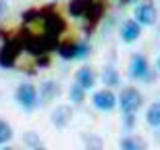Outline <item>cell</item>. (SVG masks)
I'll use <instances>...</instances> for the list:
<instances>
[{
  "label": "cell",
  "instance_id": "1",
  "mask_svg": "<svg viewBox=\"0 0 160 150\" xmlns=\"http://www.w3.org/2000/svg\"><path fill=\"white\" fill-rule=\"evenodd\" d=\"M21 50H23V42L21 40H6L2 44V48H0V65L6 67V69L15 67Z\"/></svg>",
  "mask_w": 160,
  "mask_h": 150
},
{
  "label": "cell",
  "instance_id": "2",
  "mask_svg": "<svg viewBox=\"0 0 160 150\" xmlns=\"http://www.w3.org/2000/svg\"><path fill=\"white\" fill-rule=\"evenodd\" d=\"M62 31H65V19L58 13H48V17H44V36L56 44Z\"/></svg>",
  "mask_w": 160,
  "mask_h": 150
},
{
  "label": "cell",
  "instance_id": "3",
  "mask_svg": "<svg viewBox=\"0 0 160 150\" xmlns=\"http://www.w3.org/2000/svg\"><path fill=\"white\" fill-rule=\"evenodd\" d=\"M119 102H121V108H123V113H133L135 115V111L139 106H142V94L135 90V88H125L123 92H121V96H119Z\"/></svg>",
  "mask_w": 160,
  "mask_h": 150
},
{
  "label": "cell",
  "instance_id": "4",
  "mask_svg": "<svg viewBox=\"0 0 160 150\" xmlns=\"http://www.w3.org/2000/svg\"><path fill=\"white\" fill-rule=\"evenodd\" d=\"M17 102L23 108H33L38 102V90L31 84H21L17 88Z\"/></svg>",
  "mask_w": 160,
  "mask_h": 150
},
{
  "label": "cell",
  "instance_id": "5",
  "mask_svg": "<svg viewBox=\"0 0 160 150\" xmlns=\"http://www.w3.org/2000/svg\"><path fill=\"white\" fill-rule=\"evenodd\" d=\"M156 17H158V13H156L154 4H152L150 0L142 2V4L135 8V21L139 25H152V23H156Z\"/></svg>",
  "mask_w": 160,
  "mask_h": 150
},
{
  "label": "cell",
  "instance_id": "6",
  "mask_svg": "<svg viewBox=\"0 0 160 150\" xmlns=\"http://www.w3.org/2000/svg\"><path fill=\"white\" fill-rule=\"evenodd\" d=\"M94 104L96 108H100V111H112L114 104H117V96H114L110 90H100L94 94Z\"/></svg>",
  "mask_w": 160,
  "mask_h": 150
},
{
  "label": "cell",
  "instance_id": "7",
  "mask_svg": "<svg viewBox=\"0 0 160 150\" xmlns=\"http://www.w3.org/2000/svg\"><path fill=\"white\" fill-rule=\"evenodd\" d=\"M146 73H148V60L143 54H133L131 56V65H129V75L133 79H142L146 77Z\"/></svg>",
  "mask_w": 160,
  "mask_h": 150
},
{
  "label": "cell",
  "instance_id": "8",
  "mask_svg": "<svg viewBox=\"0 0 160 150\" xmlns=\"http://www.w3.org/2000/svg\"><path fill=\"white\" fill-rule=\"evenodd\" d=\"M58 54L62 56V59H79V56H85L88 54V46L85 44H62V46H58Z\"/></svg>",
  "mask_w": 160,
  "mask_h": 150
},
{
  "label": "cell",
  "instance_id": "9",
  "mask_svg": "<svg viewBox=\"0 0 160 150\" xmlns=\"http://www.w3.org/2000/svg\"><path fill=\"white\" fill-rule=\"evenodd\" d=\"M139 36H142V25L137 21H125L121 27V38L125 42H135Z\"/></svg>",
  "mask_w": 160,
  "mask_h": 150
},
{
  "label": "cell",
  "instance_id": "10",
  "mask_svg": "<svg viewBox=\"0 0 160 150\" xmlns=\"http://www.w3.org/2000/svg\"><path fill=\"white\" fill-rule=\"evenodd\" d=\"M60 94V85L54 84V81H44L40 88V100L42 104H48L50 100H54V98Z\"/></svg>",
  "mask_w": 160,
  "mask_h": 150
},
{
  "label": "cell",
  "instance_id": "11",
  "mask_svg": "<svg viewBox=\"0 0 160 150\" xmlns=\"http://www.w3.org/2000/svg\"><path fill=\"white\" fill-rule=\"evenodd\" d=\"M75 81H77L81 88H85V90H89V88H94L96 85V73L89 69V67H81L77 71V75H75Z\"/></svg>",
  "mask_w": 160,
  "mask_h": 150
},
{
  "label": "cell",
  "instance_id": "12",
  "mask_svg": "<svg viewBox=\"0 0 160 150\" xmlns=\"http://www.w3.org/2000/svg\"><path fill=\"white\" fill-rule=\"evenodd\" d=\"M102 11H104V8H102V4H100V2H96V0H94V2L89 4L88 13L83 15V19H88L89 27H94V25L98 23V21H100V17H102Z\"/></svg>",
  "mask_w": 160,
  "mask_h": 150
},
{
  "label": "cell",
  "instance_id": "13",
  "mask_svg": "<svg viewBox=\"0 0 160 150\" xmlns=\"http://www.w3.org/2000/svg\"><path fill=\"white\" fill-rule=\"evenodd\" d=\"M71 119V108L69 106H58L56 111L52 113V123L56 127H65Z\"/></svg>",
  "mask_w": 160,
  "mask_h": 150
},
{
  "label": "cell",
  "instance_id": "14",
  "mask_svg": "<svg viewBox=\"0 0 160 150\" xmlns=\"http://www.w3.org/2000/svg\"><path fill=\"white\" fill-rule=\"evenodd\" d=\"M92 2H94V0H71V2H69V13H71L73 17H83V15L88 13Z\"/></svg>",
  "mask_w": 160,
  "mask_h": 150
},
{
  "label": "cell",
  "instance_id": "15",
  "mask_svg": "<svg viewBox=\"0 0 160 150\" xmlns=\"http://www.w3.org/2000/svg\"><path fill=\"white\" fill-rule=\"evenodd\" d=\"M119 146L123 150H143L148 144H146V140H142V138H133V136H129V138L121 140Z\"/></svg>",
  "mask_w": 160,
  "mask_h": 150
},
{
  "label": "cell",
  "instance_id": "16",
  "mask_svg": "<svg viewBox=\"0 0 160 150\" xmlns=\"http://www.w3.org/2000/svg\"><path fill=\"white\" fill-rule=\"evenodd\" d=\"M146 121H148V125H152V127L160 125V102H158V104H152V106L148 108Z\"/></svg>",
  "mask_w": 160,
  "mask_h": 150
},
{
  "label": "cell",
  "instance_id": "17",
  "mask_svg": "<svg viewBox=\"0 0 160 150\" xmlns=\"http://www.w3.org/2000/svg\"><path fill=\"white\" fill-rule=\"evenodd\" d=\"M69 94H71V100L75 102V104H81V102L85 100V88H81L77 81L73 84V88H71V92H69Z\"/></svg>",
  "mask_w": 160,
  "mask_h": 150
},
{
  "label": "cell",
  "instance_id": "18",
  "mask_svg": "<svg viewBox=\"0 0 160 150\" xmlns=\"http://www.w3.org/2000/svg\"><path fill=\"white\" fill-rule=\"evenodd\" d=\"M102 79H104V84H108V85H117L119 84V73L114 71L112 67H106L104 73H102Z\"/></svg>",
  "mask_w": 160,
  "mask_h": 150
},
{
  "label": "cell",
  "instance_id": "19",
  "mask_svg": "<svg viewBox=\"0 0 160 150\" xmlns=\"http://www.w3.org/2000/svg\"><path fill=\"white\" fill-rule=\"evenodd\" d=\"M12 138V127L6 123V121H2L0 119V146L2 144H6L8 140Z\"/></svg>",
  "mask_w": 160,
  "mask_h": 150
},
{
  "label": "cell",
  "instance_id": "20",
  "mask_svg": "<svg viewBox=\"0 0 160 150\" xmlns=\"http://www.w3.org/2000/svg\"><path fill=\"white\" fill-rule=\"evenodd\" d=\"M25 144L33 146V148H40V146H42V142L36 138V133H33V132H27V133H25Z\"/></svg>",
  "mask_w": 160,
  "mask_h": 150
},
{
  "label": "cell",
  "instance_id": "21",
  "mask_svg": "<svg viewBox=\"0 0 160 150\" xmlns=\"http://www.w3.org/2000/svg\"><path fill=\"white\" fill-rule=\"evenodd\" d=\"M6 15V0H0V19Z\"/></svg>",
  "mask_w": 160,
  "mask_h": 150
},
{
  "label": "cell",
  "instance_id": "22",
  "mask_svg": "<svg viewBox=\"0 0 160 150\" xmlns=\"http://www.w3.org/2000/svg\"><path fill=\"white\" fill-rule=\"evenodd\" d=\"M158 69H160V59H158Z\"/></svg>",
  "mask_w": 160,
  "mask_h": 150
}]
</instances>
